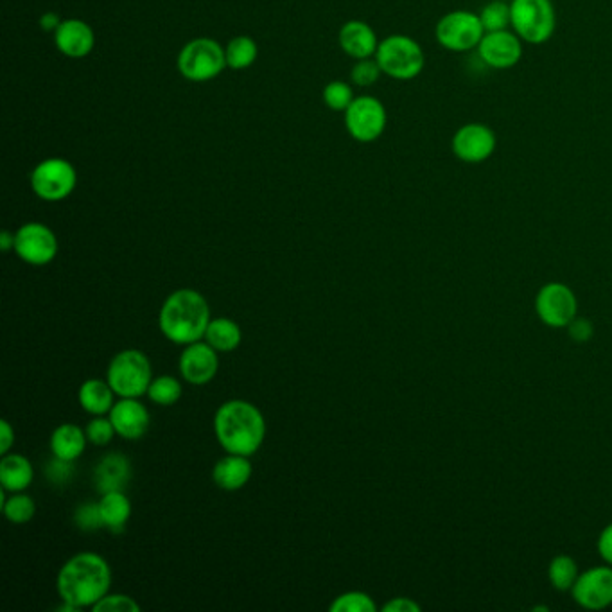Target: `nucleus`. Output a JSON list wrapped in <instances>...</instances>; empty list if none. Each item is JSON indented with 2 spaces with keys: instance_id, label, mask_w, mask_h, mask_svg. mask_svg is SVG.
Returning a JSON list of instances; mask_svg holds the SVG:
<instances>
[{
  "instance_id": "obj_33",
  "label": "nucleus",
  "mask_w": 612,
  "mask_h": 612,
  "mask_svg": "<svg viewBox=\"0 0 612 612\" xmlns=\"http://www.w3.org/2000/svg\"><path fill=\"white\" fill-rule=\"evenodd\" d=\"M324 101L334 112H345L354 101L352 88L343 81H333L324 88Z\"/></svg>"
},
{
  "instance_id": "obj_14",
  "label": "nucleus",
  "mask_w": 612,
  "mask_h": 612,
  "mask_svg": "<svg viewBox=\"0 0 612 612\" xmlns=\"http://www.w3.org/2000/svg\"><path fill=\"white\" fill-rule=\"evenodd\" d=\"M523 40L514 31H492L485 33L478 45L481 62L490 69L507 70L516 67L523 58Z\"/></svg>"
},
{
  "instance_id": "obj_37",
  "label": "nucleus",
  "mask_w": 612,
  "mask_h": 612,
  "mask_svg": "<svg viewBox=\"0 0 612 612\" xmlns=\"http://www.w3.org/2000/svg\"><path fill=\"white\" fill-rule=\"evenodd\" d=\"M115 428L112 424L110 417L105 419L103 415L96 417L94 420H90V424L87 426V437L94 446H106L110 444V440L114 438Z\"/></svg>"
},
{
  "instance_id": "obj_30",
  "label": "nucleus",
  "mask_w": 612,
  "mask_h": 612,
  "mask_svg": "<svg viewBox=\"0 0 612 612\" xmlns=\"http://www.w3.org/2000/svg\"><path fill=\"white\" fill-rule=\"evenodd\" d=\"M149 399L160 406H171L178 403L182 397V385L175 377L160 376L151 381L148 388Z\"/></svg>"
},
{
  "instance_id": "obj_20",
  "label": "nucleus",
  "mask_w": 612,
  "mask_h": 612,
  "mask_svg": "<svg viewBox=\"0 0 612 612\" xmlns=\"http://www.w3.org/2000/svg\"><path fill=\"white\" fill-rule=\"evenodd\" d=\"M340 45L350 58L365 60V58L376 56L379 42H377V36L372 27L359 20H350L341 27Z\"/></svg>"
},
{
  "instance_id": "obj_16",
  "label": "nucleus",
  "mask_w": 612,
  "mask_h": 612,
  "mask_svg": "<svg viewBox=\"0 0 612 612\" xmlns=\"http://www.w3.org/2000/svg\"><path fill=\"white\" fill-rule=\"evenodd\" d=\"M216 352L218 350L212 345L202 341L185 345V350L180 356V372L185 381L194 386L210 383L218 374L219 359Z\"/></svg>"
},
{
  "instance_id": "obj_10",
  "label": "nucleus",
  "mask_w": 612,
  "mask_h": 612,
  "mask_svg": "<svg viewBox=\"0 0 612 612\" xmlns=\"http://www.w3.org/2000/svg\"><path fill=\"white\" fill-rule=\"evenodd\" d=\"M386 110L383 103L372 96L354 97L345 110V126L352 139L374 142L385 132Z\"/></svg>"
},
{
  "instance_id": "obj_39",
  "label": "nucleus",
  "mask_w": 612,
  "mask_h": 612,
  "mask_svg": "<svg viewBox=\"0 0 612 612\" xmlns=\"http://www.w3.org/2000/svg\"><path fill=\"white\" fill-rule=\"evenodd\" d=\"M569 336L577 343H586V341L593 338L595 334V327L591 324V320L587 318H575L571 324L568 325Z\"/></svg>"
},
{
  "instance_id": "obj_43",
  "label": "nucleus",
  "mask_w": 612,
  "mask_h": 612,
  "mask_svg": "<svg viewBox=\"0 0 612 612\" xmlns=\"http://www.w3.org/2000/svg\"><path fill=\"white\" fill-rule=\"evenodd\" d=\"M62 24V20H60V15H56V13H44L42 17H40V27L44 29V31H56L58 27Z\"/></svg>"
},
{
  "instance_id": "obj_12",
  "label": "nucleus",
  "mask_w": 612,
  "mask_h": 612,
  "mask_svg": "<svg viewBox=\"0 0 612 612\" xmlns=\"http://www.w3.org/2000/svg\"><path fill=\"white\" fill-rule=\"evenodd\" d=\"M498 146L496 133L487 124L469 123L456 130L451 140L455 157L464 164H481L489 160Z\"/></svg>"
},
{
  "instance_id": "obj_31",
  "label": "nucleus",
  "mask_w": 612,
  "mask_h": 612,
  "mask_svg": "<svg viewBox=\"0 0 612 612\" xmlns=\"http://www.w3.org/2000/svg\"><path fill=\"white\" fill-rule=\"evenodd\" d=\"M2 510H4V516L9 523L24 525L35 517L36 505L35 501L26 494H13L11 498L6 499V503L2 505Z\"/></svg>"
},
{
  "instance_id": "obj_28",
  "label": "nucleus",
  "mask_w": 612,
  "mask_h": 612,
  "mask_svg": "<svg viewBox=\"0 0 612 612\" xmlns=\"http://www.w3.org/2000/svg\"><path fill=\"white\" fill-rule=\"evenodd\" d=\"M548 577H550L551 586L557 591H571L577 578L580 577L577 562L569 555H557L551 560Z\"/></svg>"
},
{
  "instance_id": "obj_5",
  "label": "nucleus",
  "mask_w": 612,
  "mask_h": 612,
  "mask_svg": "<svg viewBox=\"0 0 612 612\" xmlns=\"http://www.w3.org/2000/svg\"><path fill=\"white\" fill-rule=\"evenodd\" d=\"M510 11L512 31L525 44H546L555 33L557 13L553 0H512Z\"/></svg>"
},
{
  "instance_id": "obj_27",
  "label": "nucleus",
  "mask_w": 612,
  "mask_h": 612,
  "mask_svg": "<svg viewBox=\"0 0 612 612\" xmlns=\"http://www.w3.org/2000/svg\"><path fill=\"white\" fill-rule=\"evenodd\" d=\"M257 44L250 36H236L234 40H230L225 49V58H227V67L234 70L248 69L254 65L257 60Z\"/></svg>"
},
{
  "instance_id": "obj_32",
  "label": "nucleus",
  "mask_w": 612,
  "mask_h": 612,
  "mask_svg": "<svg viewBox=\"0 0 612 612\" xmlns=\"http://www.w3.org/2000/svg\"><path fill=\"white\" fill-rule=\"evenodd\" d=\"M329 611L333 612H376L377 607L374 600L361 591H350L345 595L338 596L334 600Z\"/></svg>"
},
{
  "instance_id": "obj_34",
  "label": "nucleus",
  "mask_w": 612,
  "mask_h": 612,
  "mask_svg": "<svg viewBox=\"0 0 612 612\" xmlns=\"http://www.w3.org/2000/svg\"><path fill=\"white\" fill-rule=\"evenodd\" d=\"M74 521H76V525L81 532H96L99 528H105L99 503H83L76 510Z\"/></svg>"
},
{
  "instance_id": "obj_35",
  "label": "nucleus",
  "mask_w": 612,
  "mask_h": 612,
  "mask_svg": "<svg viewBox=\"0 0 612 612\" xmlns=\"http://www.w3.org/2000/svg\"><path fill=\"white\" fill-rule=\"evenodd\" d=\"M383 74V70L379 67L376 58H365V60H358V63L354 65L350 78L358 85V87H370L374 85L379 76Z\"/></svg>"
},
{
  "instance_id": "obj_44",
  "label": "nucleus",
  "mask_w": 612,
  "mask_h": 612,
  "mask_svg": "<svg viewBox=\"0 0 612 612\" xmlns=\"http://www.w3.org/2000/svg\"><path fill=\"white\" fill-rule=\"evenodd\" d=\"M0 248L2 252H9L11 248H15V234H11L8 230H4L0 234Z\"/></svg>"
},
{
  "instance_id": "obj_7",
  "label": "nucleus",
  "mask_w": 612,
  "mask_h": 612,
  "mask_svg": "<svg viewBox=\"0 0 612 612\" xmlns=\"http://www.w3.org/2000/svg\"><path fill=\"white\" fill-rule=\"evenodd\" d=\"M485 29L481 26L480 15L465 9L449 11L438 20L435 36L438 44L451 53H467L478 49Z\"/></svg>"
},
{
  "instance_id": "obj_1",
  "label": "nucleus",
  "mask_w": 612,
  "mask_h": 612,
  "mask_svg": "<svg viewBox=\"0 0 612 612\" xmlns=\"http://www.w3.org/2000/svg\"><path fill=\"white\" fill-rule=\"evenodd\" d=\"M110 584V566L94 551H83L67 560L56 580L63 602L76 605L79 609L94 607L103 596L108 595Z\"/></svg>"
},
{
  "instance_id": "obj_36",
  "label": "nucleus",
  "mask_w": 612,
  "mask_h": 612,
  "mask_svg": "<svg viewBox=\"0 0 612 612\" xmlns=\"http://www.w3.org/2000/svg\"><path fill=\"white\" fill-rule=\"evenodd\" d=\"M94 612H139L140 607L132 596L106 595L92 607Z\"/></svg>"
},
{
  "instance_id": "obj_13",
  "label": "nucleus",
  "mask_w": 612,
  "mask_h": 612,
  "mask_svg": "<svg viewBox=\"0 0 612 612\" xmlns=\"http://www.w3.org/2000/svg\"><path fill=\"white\" fill-rule=\"evenodd\" d=\"M15 252L24 263L44 266L58 254V239L42 223H26L15 234Z\"/></svg>"
},
{
  "instance_id": "obj_25",
  "label": "nucleus",
  "mask_w": 612,
  "mask_h": 612,
  "mask_svg": "<svg viewBox=\"0 0 612 612\" xmlns=\"http://www.w3.org/2000/svg\"><path fill=\"white\" fill-rule=\"evenodd\" d=\"M101 507V516L105 521V528L114 534H121L124 526L128 523V519L132 516V503L126 498V494L117 490V492H108L103 494V498L99 501Z\"/></svg>"
},
{
  "instance_id": "obj_41",
  "label": "nucleus",
  "mask_w": 612,
  "mask_h": 612,
  "mask_svg": "<svg viewBox=\"0 0 612 612\" xmlns=\"http://www.w3.org/2000/svg\"><path fill=\"white\" fill-rule=\"evenodd\" d=\"M385 612H419L420 605L415 604L410 598H394L392 602L383 607Z\"/></svg>"
},
{
  "instance_id": "obj_21",
  "label": "nucleus",
  "mask_w": 612,
  "mask_h": 612,
  "mask_svg": "<svg viewBox=\"0 0 612 612\" xmlns=\"http://www.w3.org/2000/svg\"><path fill=\"white\" fill-rule=\"evenodd\" d=\"M252 476V464L248 456L230 455L214 465L212 480L223 490H239L245 487Z\"/></svg>"
},
{
  "instance_id": "obj_29",
  "label": "nucleus",
  "mask_w": 612,
  "mask_h": 612,
  "mask_svg": "<svg viewBox=\"0 0 612 612\" xmlns=\"http://www.w3.org/2000/svg\"><path fill=\"white\" fill-rule=\"evenodd\" d=\"M481 26L485 29V33L492 31H505L508 27H512V11H510V2L503 0H492L487 6L481 8L480 13Z\"/></svg>"
},
{
  "instance_id": "obj_3",
  "label": "nucleus",
  "mask_w": 612,
  "mask_h": 612,
  "mask_svg": "<svg viewBox=\"0 0 612 612\" xmlns=\"http://www.w3.org/2000/svg\"><path fill=\"white\" fill-rule=\"evenodd\" d=\"M160 331L176 345L202 340L210 324V309L202 293L178 289L166 298L158 316Z\"/></svg>"
},
{
  "instance_id": "obj_9",
  "label": "nucleus",
  "mask_w": 612,
  "mask_h": 612,
  "mask_svg": "<svg viewBox=\"0 0 612 612\" xmlns=\"http://www.w3.org/2000/svg\"><path fill=\"white\" fill-rule=\"evenodd\" d=\"M78 184L74 166L65 158H47L31 173V187L45 202H62Z\"/></svg>"
},
{
  "instance_id": "obj_6",
  "label": "nucleus",
  "mask_w": 612,
  "mask_h": 612,
  "mask_svg": "<svg viewBox=\"0 0 612 612\" xmlns=\"http://www.w3.org/2000/svg\"><path fill=\"white\" fill-rule=\"evenodd\" d=\"M106 381L119 397L139 399L140 395L148 394L149 385L153 381L148 356L137 349L119 352L110 361Z\"/></svg>"
},
{
  "instance_id": "obj_24",
  "label": "nucleus",
  "mask_w": 612,
  "mask_h": 612,
  "mask_svg": "<svg viewBox=\"0 0 612 612\" xmlns=\"http://www.w3.org/2000/svg\"><path fill=\"white\" fill-rule=\"evenodd\" d=\"M114 394L108 381L105 383L101 379H88L79 388V404L88 413L101 417L114 408Z\"/></svg>"
},
{
  "instance_id": "obj_40",
  "label": "nucleus",
  "mask_w": 612,
  "mask_h": 612,
  "mask_svg": "<svg viewBox=\"0 0 612 612\" xmlns=\"http://www.w3.org/2000/svg\"><path fill=\"white\" fill-rule=\"evenodd\" d=\"M598 551L602 555V559L612 566V523L604 528V532L600 534L598 539Z\"/></svg>"
},
{
  "instance_id": "obj_45",
  "label": "nucleus",
  "mask_w": 612,
  "mask_h": 612,
  "mask_svg": "<svg viewBox=\"0 0 612 612\" xmlns=\"http://www.w3.org/2000/svg\"><path fill=\"white\" fill-rule=\"evenodd\" d=\"M503 2H512V0H503Z\"/></svg>"
},
{
  "instance_id": "obj_42",
  "label": "nucleus",
  "mask_w": 612,
  "mask_h": 612,
  "mask_svg": "<svg viewBox=\"0 0 612 612\" xmlns=\"http://www.w3.org/2000/svg\"><path fill=\"white\" fill-rule=\"evenodd\" d=\"M0 453L2 455H8L9 449L15 444V431L11 428L8 420H0Z\"/></svg>"
},
{
  "instance_id": "obj_26",
  "label": "nucleus",
  "mask_w": 612,
  "mask_h": 612,
  "mask_svg": "<svg viewBox=\"0 0 612 612\" xmlns=\"http://www.w3.org/2000/svg\"><path fill=\"white\" fill-rule=\"evenodd\" d=\"M241 329L239 325L230 318H216L210 320L209 327L205 331V340L218 352H232L241 343Z\"/></svg>"
},
{
  "instance_id": "obj_11",
  "label": "nucleus",
  "mask_w": 612,
  "mask_h": 612,
  "mask_svg": "<svg viewBox=\"0 0 612 612\" xmlns=\"http://www.w3.org/2000/svg\"><path fill=\"white\" fill-rule=\"evenodd\" d=\"M578 302L575 293L560 282H550L535 297V311L544 324L553 329H564L577 318Z\"/></svg>"
},
{
  "instance_id": "obj_18",
  "label": "nucleus",
  "mask_w": 612,
  "mask_h": 612,
  "mask_svg": "<svg viewBox=\"0 0 612 612\" xmlns=\"http://www.w3.org/2000/svg\"><path fill=\"white\" fill-rule=\"evenodd\" d=\"M54 42L60 53L69 58H85L92 53L96 36L92 27L83 20H63L60 27L54 31Z\"/></svg>"
},
{
  "instance_id": "obj_2",
  "label": "nucleus",
  "mask_w": 612,
  "mask_h": 612,
  "mask_svg": "<svg viewBox=\"0 0 612 612\" xmlns=\"http://www.w3.org/2000/svg\"><path fill=\"white\" fill-rule=\"evenodd\" d=\"M214 431L219 444L230 455L252 456L263 446L266 422L257 406L236 399L216 411Z\"/></svg>"
},
{
  "instance_id": "obj_19",
  "label": "nucleus",
  "mask_w": 612,
  "mask_h": 612,
  "mask_svg": "<svg viewBox=\"0 0 612 612\" xmlns=\"http://www.w3.org/2000/svg\"><path fill=\"white\" fill-rule=\"evenodd\" d=\"M130 480H132V464L121 453L105 456L94 471V483L99 494H108L117 490L124 492Z\"/></svg>"
},
{
  "instance_id": "obj_38",
  "label": "nucleus",
  "mask_w": 612,
  "mask_h": 612,
  "mask_svg": "<svg viewBox=\"0 0 612 612\" xmlns=\"http://www.w3.org/2000/svg\"><path fill=\"white\" fill-rule=\"evenodd\" d=\"M47 478L54 485H63L70 480V476L74 474V462L69 460H62V458H56L54 456L53 462H49L47 465Z\"/></svg>"
},
{
  "instance_id": "obj_22",
  "label": "nucleus",
  "mask_w": 612,
  "mask_h": 612,
  "mask_svg": "<svg viewBox=\"0 0 612 612\" xmlns=\"http://www.w3.org/2000/svg\"><path fill=\"white\" fill-rule=\"evenodd\" d=\"M87 433L76 424H62L54 429L51 451L56 458L76 462L87 447Z\"/></svg>"
},
{
  "instance_id": "obj_17",
  "label": "nucleus",
  "mask_w": 612,
  "mask_h": 612,
  "mask_svg": "<svg viewBox=\"0 0 612 612\" xmlns=\"http://www.w3.org/2000/svg\"><path fill=\"white\" fill-rule=\"evenodd\" d=\"M114 424L115 433L126 440H139L149 428V413L146 406L137 399L123 397L108 413Z\"/></svg>"
},
{
  "instance_id": "obj_23",
  "label": "nucleus",
  "mask_w": 612,
  "mask_h": 612,
  "mask_svg": "<svg viewBox=\"0 0 612 612\" xmlns=\"http://www.w3.org/2000/svg\"><path fill=\"white\" fill-rule=\"evenodd\" d=\"M33 465L22 455H4L0 460V485L8 492L26 490L33 481Z\"/></svg>"
},
{
  "instance_id": "obj_15",
  "label": "nucleus",
  "mask_w": 612,
  "mask_h": 612,
  "mask_svg": "<svg viewBox=\"0 0 612 612\" xmlns=\"http://www.w3.org/2000/svg\"><path fill=\"white\" fill-rule=\"evenodd\" d=\"M580 607L600 611L612 604V566H598L584 571L571 589Z\"/></svg>"
},
{
  "instance_id": "obj_8",
  "label": "nucleus",
  "mask_w": 612,
  "mask_h": 612,
  "mask_svg": "<svg viewBox=\"0 0 612 612\" xmlns=\"http://www.w3.org/2000/svg\"><path fill=\"white\" fill-rule=\"evenodd\" d=\"M225 67V49L210 38H196L185 45L178 56L180 74L198 83L216 78Z\"/></svg>"
},
{
  "instance_id": "obj_4",
  "label": "nucleus",
  "mask_w": 612,
  "mask_h": 612,
  "mask_svg": "<svg viewBox=\"0 0 612 612\" xmlns=\"http://www.w3.org/2000/svg\"><path fill=\"white\" fill-rule=\"evenodd\" d=\"M374 58L383 74L397 81L417 78L426 65V56L419 42L404 35L388 36L379 42Z\"/></svg>"
}]
</instances>
